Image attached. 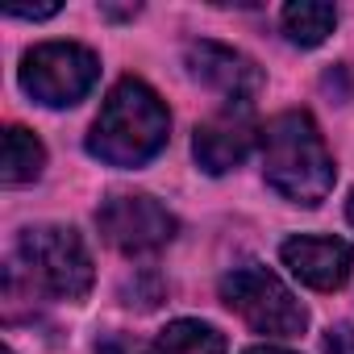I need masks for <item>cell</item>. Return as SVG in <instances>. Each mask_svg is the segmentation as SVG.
<instances>
[{"instance_id":"obj_1","label":"cell","mask_w":354,"mask_h":354,"mask_svg":"<svg viewBox=\"0 0 354 354\" xmlns=\"http://www.w3.org/2000/svg\"><path fill=\"white\" fill-rule=\"evenodd\" d=\"M263 175L283 201L304 209H317L333 192L337 167L308 113L288 109L263 125Z\"/></svg>"},{"instance_id":"obj_2","label":"cell","mask_w":354,"mask_h":354,"mask_svg":"<svg viewBox=\"0 0 354 354\" xmlns=\"http://www.w3.org/2000/svg\"><path fill=\"white\" fill-rule=\"evenodd\" d=\"M171 133V113L158 100V92L133 75L117 80L109 100L100 104V117L88 133V154L109 167H142L150 162Z\"/></svg>"},{"instance_id":"obj_3","label":"cell","mask_w":354,"mask_h":354,"mask_svg":"<svg viewBox=\"0 0 354 354\" xmlns=\"http://www.w3.org/2000/svg\"><path fill=\"white\" fill-rule=\"evenodd\" d=\"M17 275H26L30 296L34 288L63 296V300H80L92 288V254L84 246V238L71 225H34L17 238V254L9 263Z\"/></svg>"},{"instance_id":"obj_4","label":"cell","mask_w":354,"mask_h":354,"mask_svg":"<svg viewBox=\"0 0 354 354\" xmlns=\"http://www.w3.org/2000/svg\"><path fill=\"white\" fill-rule=\"evenodd\" d=\"M221 300L230 313H238L250 329L267 333V337H292L308 325L304 304L267 271V267H234L221 279Z\"/></svg>"},{"instance_id":"obj_5","label":"cell","mask_w":354,"mask_h":354,"mask_svg":"<svg viewBox=\"0 0 354 354\" xmlns=\"http://www.w3.org/2000/svg\"><path fill=\"white\" fill-rule=\"evenodd\" d=\"M96 80L100 59L80 42H42L21 59V88L46 109L80 104Z\"/></svg>"},{"instance_id":"obj_6","label":"cell","mask_w":354,"mask_h":354,"mask_svg":"<svg viewBox=\"0 0 354 354\" xmlns=\"http://www.w3.org/2000/svg\"><path fill=\"white\" fill-rule=\"evenodd\" d=\"M96 225L121 254H150L175 238V217L154 196H109L96 209Z\"/></svg>"},{"instance_id":"obj_7","label":"cell","mask_w":354,"mask_h":354,"mask_svg":"<svg viewBox=\"0 0 354 354\" xmlns=\"http://www.w3.org/2000/svg\"><path fill=\"white\" fill-rule=\"evenodd\" d=\"M184 63H188L192 80L230 96V104H250V96L263 88V71L246 55H238L234 46H221V42H192Z\"/></svg>"},{"instance_id":"obj_8","label":"cell","mask_w":354,"mask_h":354,"mask_svg":"<svg viewBox=\"0 0 354 354\" xmlns=\"http://www.w3.org/2000/svg\"><path fill=\"white\" fill-rule=\"evenodd\" d=\"M254 121H250V104H230L225 113H217V117H209L205 125H196V138H192V154H196V162L209 171V175H225V171H234L246 154H250V146H254Z\"/></svg>"},{"instance_id":"obj_9","label":"cell","mask_w":354,"mask_h":354,"mask_svg":"<svg viewBox=\"0 0 354 354\" xmlns=\"http://www.w3.org/2000/svg\"><path fill=\"white\" fill-rule=\"evenodd\" d=\"M279 259L300 283L317 292H333L354 275V246L342 238H288Z\"/></svg>"},{"instance_id":"obj_10","label":"cell","mask_w":354,"mask_h":354,"mask_svg":"<svg viewBox=\"0 0 354 354\" xmlns=\"http://www.w3.org/2000/svg\"><path fill=\"white\" fill-rule=\"evenodd\" d=\"M42 167H46V146L26 125H9L5 129V171H0V180L9 188H17V184L38 180Z\"/></svg>"},{"instance_id":"obj_11","label":"cell","mask_w":354,"mask_h":354,"mask_svg":"<svg viewBox=\"0 0 354 354\" xmlns=\"http://www.w3.org/2000/svg\"><path fill=\"white\" fill-rule=\"evenodd\" d=\"M154 354H225V333L205 321H171L158 333Z\"/></svg>"},{"instance_id":"obj_12","label":"cell","mask_w":354,"mask_h":354,"mask_svg":"<svg viewBox=\"0 0 354 354\" xmlns=\"http://www.w3.org/2000/svg\"><path fill=\"white\" fill-rule=\"evenodd\" d=\"M333 26H337L333 5H308V0H300V5L283 9V34L296 46H321L333 34Z\"/></svg>"},{"instance_id":"obj_13","label":"cell","mask_w":354,"mask_h":354,"mask_svg":"<svg viewBox=\"0 0 354 354\" xmlns=\"http://www.w3.org/2000/svg\"><path fill=\"white\" fill-rule=\"evenodd\" d=\"M325 354H354V329H350V325L329 329V337H325Z\"/></svg>"},{"instance_id":"obj_14","label":"cell","mask_w":354,"mask_h":354,"mask_svg":"<svg viewBox=\"0 0 354 354\" xmlns=\"http://www.w3.org/2000/svg\"><path fill=\"white\" fill-rule=\"evenodd\" d=\"M96 354H146V350L138 342H129V337H104L96 346Z\"/></svg>"},{"instance_id":"obj_15","label":"cell","mask_w":354,"mask_h":354,"mask_svg":"<svg viewBox=\"0 0 354 354\" xmlns=\"http://www.w3.org/2000/svg\"><path fill=\"white\" fill-rule=\"evenodd\" d=\"M13 17H30V21H42V17H55L59 5H42V9H9Z\"/></svg>"},{"instance_id":"obj_16","label":"cell","mask_w":354,"mask_h":354,"mask_svg":"<svg viewBox=\"0 0 354 354\" xmlns=\"http://www.w3.org/2000/svg\"><path fill=\"white\" fill-rule=\"evenodd\" d=\"M246 354H292V350H279V346H250Z\"/></svg>"},{"instance_id":"obj_17","label":"cell","mask_w":354,"mask_h":354,"mask_svg":"<svg viewBox=\"0 0 354 354\" xmlns=\"http://www.w3.org/2000/svg\"><path fill=\"white\" fill-rule=\"evenodd\" d=\"M346 217H350V225H354V192H350V201H346Z\"/></svg>"}]
</instances>
